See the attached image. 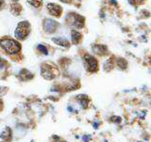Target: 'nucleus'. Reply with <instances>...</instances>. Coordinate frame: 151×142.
I'll return each instance as SVG.
<instances>
[{"mask_svg":"<svg viewBox=\"0 0 151 142\" xmlns=\"http://www.w3.org/2000/svg\"><path fill=\"white\" fill-rule=\"evenodd\" d=\"M11 11H12V13L14 14L15 16H18L19 14L21 13V11H22V8H21L20 5L17 4V3L12 4V6H11Z\"/></svg>","mask_w":151,"mask_h":142,"instance_id":"obj_14","label":"nucleus"},{"mask_svg":"<svg viewBox=\"0 0 151 142\" xmlns=\"http://www.w3.org/2000/svg\"><path fill=\"white\" fill-rule=\"evenodd\" d=\"M60 1L63 3H71V0H60Z\"/></svg>","mask_w":151,"mask_h":142,"instance_id":"obj_21","label":"nucleus"},{"mask_svg":"<svg viewBox=\"0 0 151 142\" xmlns=\"http://www.w3.org/2000/svg\"><path fill=\"white\" fill-rule=\"evenodd\" d=\"M41 74L42 75V77L46 80H52L55 78V73L53 72V68L49 67L48 65H44L41 69Z\"/></svg>","mask_w":151,"mask_h":142,"instance_id":"obj_4","label":"nucleus"},{"mask_svg":"<svg viewBox=\"0 0 151 142\" xmlns=\"http://www.w3.org/2000/svg\"><path fill=\"white\" fill-rule=\"evenodd\" d=\"M58 142H65V141H58Z\"/></svg>","mask_w":151,"mask_h":142,"instance_id":"obj_28","label":"nucleus"},{"mask_svg":"<svg viewBox=\"0 0 151 142\" xmlns=\"http://www.w3.org/2000/svg\"><path fill=\"white\" fill-rule=\"evenodd\" d=\"M52 41L55 42L56 44L63 46V47H69L70 46V42L67 40L63 39V38H53V39H52Z\"/></svg>","mask_w":151,"mask_h":142,"instance_id":"obj_10","label":"nucleus"},{"mask_svg":"<svg viewBox=\"0 0 151 142\" xmlns=\"http://www.w3.org/2000/svg\"><path fill=\"white\" fill-rule=\"evenodd\" d=\"M30 32V25L29 23L27 21L24 22H20L18 24V26L15 29V32H14V35L19 40H23L29 34Z\"/></svg>","mask_w":151,"mask_h":142,"instance_id":"obj_2","label":"nucleus"},{"mask_svg":"<svg viewBox=\"0 0 151 142\" xmlns=\"http://www.w3.org/2000/svg\"><path fill=\"white\" fill-rule=\"evenodd\" d=\"M111 121H113V122H115V123H120V122L122 121V119L120 117H116V116H113L111 118Z\"/></svg>","mask_w":151,"mask_h":142,"instance_id":"obj_18","label":"nucleus"},{"mask_svg":"<svg viewBox=\"0 0 151 142\" xmlns=\"http://www.w3.org/2000/svg\"><path fill=\"white\" fill-rule=\"evenodd\" d=\"M73 26H75L77 28H82L84 26V18L78 14H74L73 15Z\"/></svg>","mask_w":151,"mask_h":142,"instance_id":"obj_8","label":"nucleus"},{"mask_svg":"<svg viewBox=\"0 0 151 142\" xmlns=\"http://www.w3.org/2000/svg\"><path fill=\"white\" fill-rule=\"evenodd\" d=\"M78 100L79 101L80 105H81V106L83 108H87L88 107V105H89V99H88V96L86 95H78L77 96Z\"/></svg>","mask_w":151,"mask_h":142,"instance_id":"obj_13","label":"nucleus"},{"mask_svg":"<svg viewBox=\"0 0 151 142\" xmlns=\"http://www.w3.org/2000/svg\"><path fill=\"white\" fill-rule=\"evenodd\" d=\"M84 60L85 63H86L87 68L91 71V72H96L98 69V63L97 60L93 58L91 55H85L84 56Z\"/></svg>","mask_w":151,"mask_h":142,"instance_id":"obj_3","label":"nucleus"},{"mask_svg":"<svg viewBox=\"0 0 151 142\" xmlns=\"http://www.w3.org/2000/svg\"><path fill=\"white\" fill-rule=\"evenodd\" d=\"M93 127H94V129H97L98 124H97V123H93Z\"/></svg>","mask_w":151,"mask_h":142,"instance_id":"obj_23","label":"nucleus"},{"mask_svg":"<svg viewBox=\"0 0 151 142\" xmlns=\"http://www.w3.org/2000/svg\"><path fill=\"white\" fill-rule=\"evenodd\" d=\"M90 138H91V136H83V138H82V139L85 141V142H89V139Z\"/></svg>","mask_w":151,"mask_h":142,"instance_id":"obj_20","label":"nucleus"},{"mask_svg":"<svg viewBox=\"0 0 151 142\" xmlns=\"http://www.w3.org/2000/svg\"><path fill=\"white\" fill-rule=\"evenodd\" d=\"M117 65H118V67H119L120 69L125 70L127 68V62L124 59H119L117 60Z\"/></svg>","mask_w":151,"mask_h":142,"instance_id":"obj_16","label":"nucleus"},{"mask_svg":"<svg viewBox=\"0 0 151 142\" xmlns=\"http://www.w3.org/2000/svg\"><path fill=\"white\" fill-rule=\"evenodd\" d=\"M2 67H3V61L1 59H0V68H2Z\"/></svg>","mask_w":151,"mask_h":142,"instance_id":"obj_22","label":"nucleus"},{"mask_svg":"<svg viewBox=\"0 0 151 142\" xmlns=\"http://www.w3.org/2000/svg\"><path fill=\"white\" fill-rule=\"evenodd\" d=\"M113 67V61L112 59H109L105 63H104V68H105V71H111Z\"/></svg>","mask_w":151,"mask_h":142,"instance_id":"obj_15","label":"nucleus"},{"mask_svg":"<svg viewBox=\"0 0 151 142\" xmlns=\"http://www.w3.org/2000/svg\"><path fill=\"white\" fill-rule=\"evenodd\" d=\"M1 106H2V102L0 101V109H1Z\"/></svg>","mask_w":151,"mask_h":142,"instance_id":"obj_26","label":"nucleus"},{"mask_svg":"<svg viewBox=\"0 0 151 142\" xmlns=\"http://www.w3.org/2000/svg\"><path fill=\"white\" fill-rule=\"evenodd\" d=\"M12 1H13V2H15V3H16V2L18 1V0H12Z\"/></svg>","mask_w":151,"mask_h":142,"instance_id":"obj_27","label":"nucleus"},{"mask_svg":"<svg viewBox=\"0 0 151 142\" xmlns=\"http://www.w3.org/2000/svg\"><path fill=\"white\" fill-rule=\"evenodd\" d=\"M0 46L9 54H16L21 50L20 44L18 41L7 38L0 40Z\"/></svg>","mask_w":151,"mask_h":142,"instance_id":"obj_1","label":"nucleus"},{"mask_svg":"<svg viewBox=\"0 0 151 142\" xmlns=\"http://www.w3.org/2000/svg\"><path fill=\"white\" fill-rule=\"evenodd\" d=\"M38 49L41 50L42 54L47 55V50H46V48H45V46H42V45H41V44H40V45H38Z\"/></svg>","mask_w":151,"mask_h":142,"instance_id":"obj_19","label":"nucleus"},{"mask_svg":"<svg viewBox=\"0 0 151 142\" xmlns=\"http://www.w3.org/2000/svg\"><path fill=\"white\" fill-rule=\"evenodd\" d=\"M47 9H48V11L51 15H53L55 17H60L61 14V11H63V9H61V8L59 6V5L52 4V3L47 4Z\"/></svg>","mask_w":151,"mask_h":142,"instance_id":"obj_5","label":"nucleus"},{"mask_svg":"<svg viewBox=\"0 0 151 142\" xmlns=\"http://www.w3.org/2000/svg\"><path fill=\"white\" fill-rule=\"evenodd\" d=\"M57 26H58V24L57 22L51 20V19H46L45 20V24H44V27H45V30L47 32V33H52L56 30L57 28Z\"/></svg>","mask_w":151,"mask_h":142,"instance_id":"obj_6","label":"nucleus"},{"mask_svg":"<svg viewBox=\"0 0 151 142\" xmlns=\"http://www.w3.org/2000/svg\"><path fill=\"white\" fill-rule=\"evenodd\" d=\"M12 139V130L9 127H6L0 133V142H9Z\"/></svg>","mask_w":151,"mask_h":142,"instance_id":"obj_7","label":"nucleus"},{"mask_svg":"<svg viewBox=\"0 0 151 142\" xmlns=\"http://www.w3.org/2000/svg\"><path fill=\"white\" fill-rule=\"evenodd\" d=\"M27 3L30 4L33 7L38 8L42 5V0H27Z\"/></svg>","mask_w":151,"mask_h":142,"instance_id":"obj_17","label":"nucleus"},{"mask_svg":"<svg viewBox=\"0 0 151 142\" xmlns=\"http://www.w3.org/2000/svg\"><path fill=\"white\" fill-rule=\"evenodd\" d=\"M93 51L97 55L103 56L106 54L107 52V47L103 44H93Z\"/></svg>","mask_w":151,"mask_h":142,"instance_id":"obj_9","label":"nucleus"},{"mask_svg":"<svg viewBox=\"0 0 151 142\" xmlns=\"http://www.w3.org/2000/svg\"><path fill=\"white\" fill-rule=\"evenodd\" d=\"M137 1H138L139 3H141V2H143V1H145V0H137Z\"/></svg>","mask_w":151,"mask_h":142,"instance_id":"obj_25","label":"nucleus"},{"mask_svg":"<svg viewBox=\"0 0 151 142\" xmlns=\"http://www.w3.org/2000/svg\"><path fill=\"white\" fill-rule=\"evenodd\" d=\"M32 77H33L32 73H30L27 70H22L20 74H19V78H20V80H22V81H27V80H29Z\"/></svg>","mask_w":151,"mask_h":142,"instance_id":"obj_11","label":"nucleus"},{"mask_svg":"<svg viewBox=\"0 0 151 142\" xmlns=\"http://www.w3.org/2000/svg\"><path fill=\"white\" fill-rule=\"evenodd\" d=\"M81 34L77 31V30H72V33H71V38H72V41L74 44H78V42L81 40Z\"/></svg>","mask_w":151,"mask_h":142,"instance_id":"obj_12","label":"nucleus"},{"mask_svg":"<svg viewBox=\"0 0 151 142\" xmlns=\"http://www.w3.org/2000/svg\"><path fill=\"white\" fill-rule=\"evenodd\" d=\"M2 5H3V0H0V9H1Z\"/></svg>","mask_w":151,"mask_h":142,"instance_id":"obj_24","label":"nucleus"}]
</instances>
